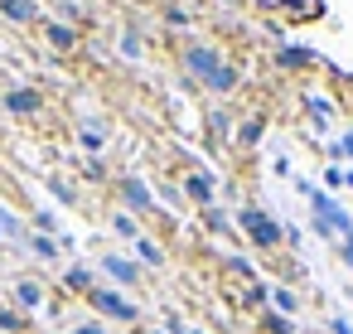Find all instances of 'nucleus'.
Listing matches in <instances>:
<instances>
[{
	"mask_svg": "<svg viewBox=\"0 0 353 334\" xmlns=\"http://www.w3.org/2000/svg\"><path fill=\"white\" fill-rule=\"evenodd\" d=\"M68 286H73V291H92V276H88L83 266H73V271H68Z\"/></svg>",
	"mask_w": 353,
	"mask_h": 334,
	"instance_id": "1a4fd4ad",
	"label": "nucleus"
},
{
	"mask_svg": "<svg viewBox=\"0 0 353 334\" xmlns=\"http://www.w3.org/2000/svg\"><path fill=\"white\" fill-rule=\"evenodd\" d=\"M242 228L252 233V242H256V247H276V242H281V228H276L261 208H242Z\"/></svg>",
	"mask_w": 353,
	"mask_h": 334,
	"instance_id": "f257e3e1",
	"label": "nucleus"
},
{
	"mask_svg": "<svg viewBox=\"0 0 353 334\" xmlns=\"http://www.w3.org/2000/svg\"><path fill=\"white\" fill-rule=\"evenodd\" d=\"M121 199L136 208V213H145V208H155V199H150V189L141 184V179H121Z\"/></svg>",
	"mask_w": 353,
	"mask_h": 334,
	"instance_id": "20e7f679",
	"label": "nucleus"
},
{
	"mask_svg": "<svg viewBox=\"0 0 353 334\" xmlns=\"http://www.w3.org/2000/svg\"><path fill=\"white\" fill-rule=\"evenodd\" d=\"M20 300H25V305H39V300H44V291H39L34 281H20Z\"/></svg>",
	"mask_w": 353,
	"mask_h": 334,
	"instance_id": "9d476101",
	"label": "nucleus"
},
{
	"mask_svg": "<svg viewBox=\"0 0 353 334\" xmlns=\"http://www.w3.org/2000/svg\"><path fill=\"white\" fill-rule=\"evenodd\" d=\"M49 39H54L59 49H73V44H78V35H73V30H63V25H54V30H49Z\"/></svg>",
	"mask_w": 353,
	"mask_h": 334,
	"instance_id": "6e6552de",
	"label": "nucleus"
},
{
	"mask_svg": "<svg viewBox=\"0 0 353 334\" xmlns=\"http://www.w3.org/2000/svg\"><path fill=\"white\" fill-rule=\"evenodd\" d=\"M266 329H276V334H290V324H285L281 315H266Z\"/></svg>",
	"mask_w": 353,
	"mask_h": 334,
	"instance_id": "4468645a",
	"label": "nucleus"
},
{
	"mask_svg": "<svg viewBox=\"0 0 353 334\" xmlns=\"http://www.w3.org/2000/svg\"><path fill=\"white\" fill-rule=\"evenodd\" d=\"M170 329H174V334H194V329H179V324H170Z\"/></svg>",
	"mask_w": 353,
	"mask_h": 334,
	"instance_id": "2eb2a0df",
	"label": "nucleus"
},
{
	"mask_svg": "<svg viewBox=\"0 0 353 334\" xmlns=\"http://www.w3.org/2000/svg\"><path fill=\"white\" fill-rule=\"evenodd\" d=\"M6 102H10V112H34V107H39V92H25V88H20V92H10Z\"/></svg>",
	"mask_w": 353,
	"mask_h": 334,
	"instance_id": "423d86ee",
	"label": "nucleus"
},
{
	"mask_svg": "<svg viewBox=\"0 0 353 334\" xmlns=\"http://www.w3.org/2000/svg\"><path fill=\"white\" fill-rule=\"evenodd\" d=\"M0 10H6L10 20H20V25L34 20V6H30V0H0Z\"/></svg>",
	"mask_w": 353,
	"mask_h": 334,
	"instance_id": "39448f33",
	"label": "nucleus"
},
{
	"mask_svg": "<svg viewBox=\"0 0 353 334\" xmlns=\"http://www.w3.org/2000/svg\"><path fill=\"white\" fill-rule=\"evenodd\" d=\"M184 63H189V73H199L203 83H213V78L223 73V63H218V54H213V49H189V54H184Z\"/></svg>",
	"mask_w": 353,
	"mask_h": 334,
	"instance_id": "f03ea898",
	"label": "nucleus"
},
{
	"mask_svg": "<svg viewBox=\"0 0 353 334\" xmlns=\"http://www.w3.org/2000/svg\"><path fill=\"white\" fill-rule=\"evenodd\" d=\"M92 305H97L102 315H117V320H136V305H131V300H121L117 291H92Z\"/></svg>",
	"mask_w": 353,
	"mask_h": 334,
	"instance_id": "7ed1b4c3",
	"label": "nucleus"
},
{
	"mask_svg": "<svg viewBox=\"0 0 353 334\" xmlns=\"http://www.w3.org/2000/svg\"><path fill=\"white\" fill-rule=\"evenodd\" d=\"M0 329H15V334H20V329H25V320H20L15 310H6V305H0Z\"/></svg>",
	"mask_w": 353,
	"mask_h": 334,
	"instance_id": "9b49d317",
	"label": "nucleus"
},
{
	"mask_svg": "<svg viewBox=\"0 0 353 334\" xmlns=\"http://www.w3.org/2000/svg\"><path fill=\"white\" fill-rule=\"evenodd\" d=\"M102 266H107V271H112L117 281H136V266H131V262H117V257H107Z\"/></svg>",
	"mask_w": 353,
	"mask_h": 334,
	"instance_id": "0eeeda50",
	"label": "nucleus"
},
{
	"mask_svg": "<svg viewBox=\"0 0 353 334\" xmlns=\"http://www.w3.org/2000/svg\"><path fill=\"white\" fill-rule=\"evenodd\" d=\"M189 194H194V199H208V179L194 175V179H189Z\"/></svg>",
	"mask_w": 353,
	"mask_h": 334,
	"instance_id": "ddd939ff",
	"label": "nucleus"
},
{
	"mask_svg": "<svg viewBox=\"0 0 353 334\" xmlns=\"http://www.w3.org/2000/svg\"><path fill=\"white\" fill-rule=\"evenodd\" d=\"M281 63H290V68H300V63H310V54H305V49H281Z\"/></svg>",
	"mask_w": 353,
	"mask_h": 334,
	"instance_id": "f8f14e48",
	"label": "nucleus"
}]
</instances>
